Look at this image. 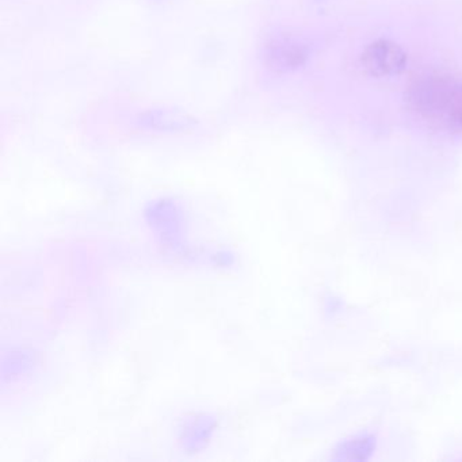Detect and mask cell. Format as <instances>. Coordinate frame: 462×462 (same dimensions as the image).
<instances>
[{
  "label": "cell",
  "instance_id": "obj_1",
  "mask_svg": "<svg viewBox=\"0 0 462 462\" xmlns=\"http://www.w3.org/2000/svg\"><path fill=\"white\" fill-rule=\"evenodd\" d=\"M419 95L416 101L420 103L421 111L428 114L446 115L449 125L462 132V86L453 87L446 82H431L421 83L417 87Z\"/></svg>",
  "mask_w": 462,
  "mask_h": 462
},
{
  "label": "cell",
  "instance_id": "obj_2",
  "mask_svg": "<svg viewBox=\"0 0 462 462\" xmlns=\"http://www.w3.org/2000/svg\"><path fill=\"white\" fill-rule=\"evenodd\" d=\"M407 54L395 43L378 40L370 44L362 54L365 69L374 76H389L403 71Z\"/></svg>",
  "mask_w": 462,
  "mask_h": 462
}]
</instances>
